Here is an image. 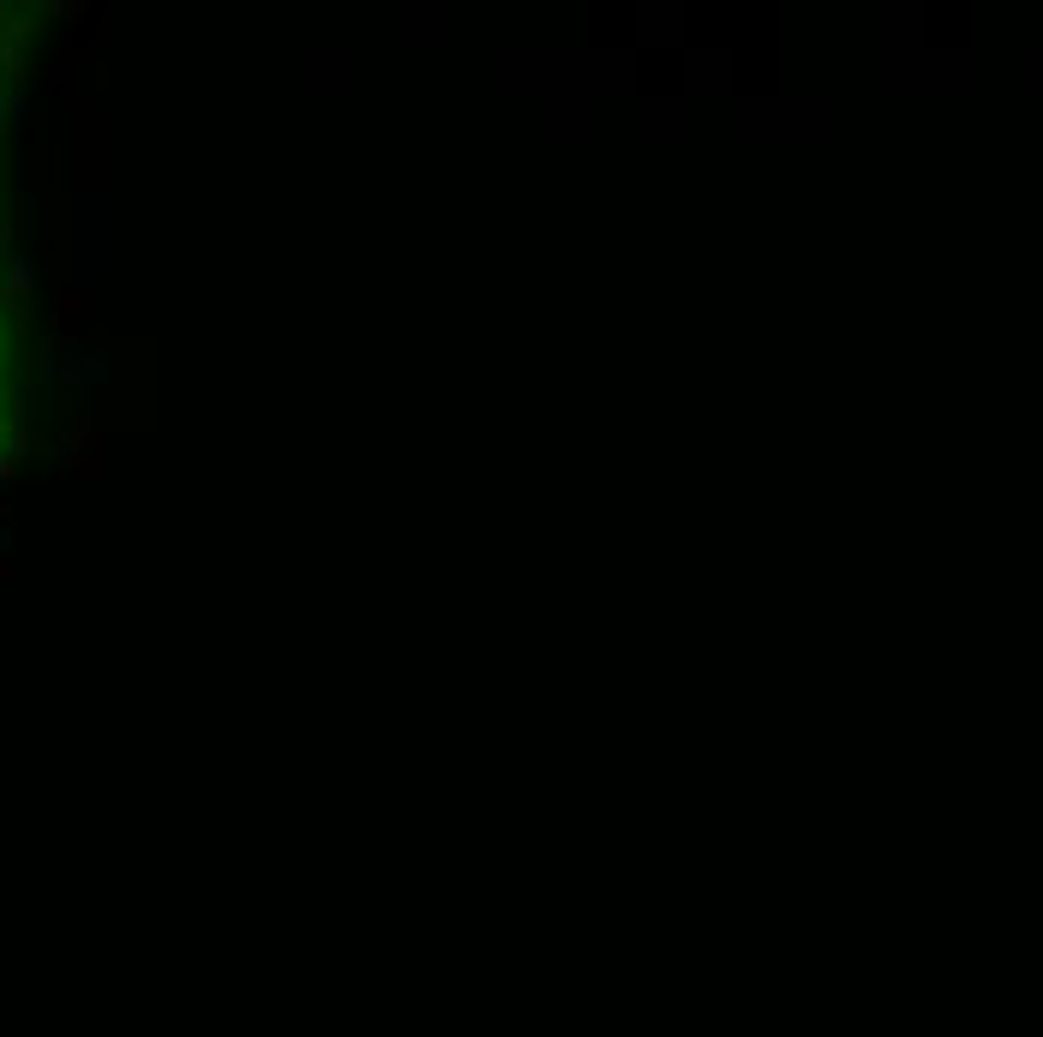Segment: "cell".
Listing matches in <instances>:
<instances>
[{"label": "cell", "instance_id": "obj_1", "mask_svg": "<svg viewBox=\"0 0 1043 1037\" xmlns=\"http://www.w3.org/2000/svg\"><path fill=\"white\" fill-rule=\"evenodd\" d=\"M0 252H6V228H0Z\"/></svg>", "mask_w": 1043, "mask_h": 1037}]
</instances>
